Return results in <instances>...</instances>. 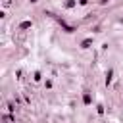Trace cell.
<instances>
[{
    "instance_id": "cell-1",
    "label": "cell",
    "mask_w": 123,
    "mask_h": 123,
    "mask_svg": "<svg viewBox=\"0 0 123 123\" xmlns=\"http://www.w3.org/2000/svg\"><path fill=\"white\" fill-rule=\"evenodd\" d=\"M27 27H31V23H29V21H25V23H21V29H27Z\"/></svg>"
}]
</instances>
